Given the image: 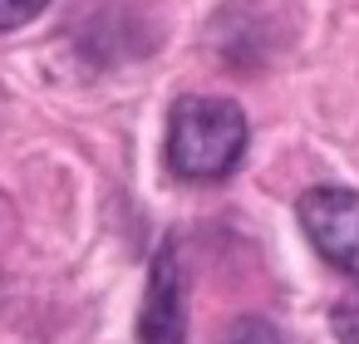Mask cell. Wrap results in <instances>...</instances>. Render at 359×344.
I'll list each match as a JSON object with an SVG mask.
<instances>
[{
	"label": "cell",
	"mask_w": 359,
	"mask_h": 344,
	"mask_svg": "<svg viewBox=\"0 0 359 344\" xmlns=\"http://www.w3.org/2000/svg\"><path fill=\"white\" fill-rule=\"evenodd\" d=\"M330 324H334V339L339 344H359V295L354 300H339L334 315H330Z\"/></svg>",
	"instance_id": "obj_6"
},
{
	"label": "cell",
	"mask_w": 359,
	"mask_h": 344,
	"mask_svg": "<svg viewBox=\"0 0 359 344\" xmlns=\"http://www.w3.org/2000/svg\"><path fill=\"white\" fill-rule=\"evenodd\" d=\"M251 123L231 99L187 94L168 113V167L187 182H222L241 167Z\"/></svg>",
	"instance_id": "obj_1"
},
{
	"label": "cell",
	"mask_w": 359,
	"mask_h": 344,
	"mask_svg": "<svg viewBox=\"0 0 359 344\" xmlns=\"http://www.w3.org/2000/svg\"><path fill=\"white\" fill-rule=\"evenodd\" d=\"M222 344H285V339H280V329H276L271 319L246 315V319H236V324L222 334Z\"/></svg>",
	"instance_id": "obj_4"
},
{
	"label": "cell",
	"mask_w": 359,
	"mask_h": 344,
	"mask_svg": "<svg viewBox=\"0 0 359 344\" xmlns=\"http://www.w3.org/2000/svg\"><path fill=\"white\" fill-rule=\"evenodd\" d=\"M138 339L143 344H182L187 339V285H182V266H177V251L172 246L158 251V261L148 270Z\"/></svg>",
	"instance_id": "obj_3"
},
{
	"label": "cell",
	"mask_w": 359,
	"mask_h": 344,
	"mask_svg": "<svg viewBox=\"0 0 359 344\" xmlns=\"http://www.w3.org/2000/svg\"><path fill=\"white\" fill-rule=\"evenodd\" d=\"M50 11V0H0V30H20Z\"/></svg>",
	"instance_id": "obj_5"
},
{
	"label": "cell",
	"mask_w": 359,
	"mask_h": 344,
	"mask_svg": "<svg viewBox=\"0 0 359 344\" xmlns=\"http://www.w3.org/2000/svg\"><path fill=\"white\" fill-rule=\"evenodd\" d=\"M300 226H305L310 246L334 270L359 280V192H349V187H310L300 197Z\"/></svg>",
	"instance_id": "obj_2"
}]
</instances>
